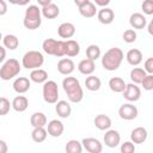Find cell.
<instances>
[{"mask_svg":"<svg viewBox=\"0 0 153 153\" xmlns=\"http://www.w3.org/2000/svg\"><path fill=\"white\" fill-rule=\"evenodd\" d=\"M63 91L67 94V98L71 103H80L84 98V91L80 85V81L74 76H66L62 80Z\"/></svg>","mask_w":153,"mask_h":153,"instance_id":"1","label":"cell"},{"mask_svg":"<svg viewBox=\"0 0 153 153\" xmlns=\"http://www.w3.org/2000/svg\"><path fill=\"white\" fill-rule=\"evenodd\" d=\"M123 59H124V54H123L122 49L114 47V48H110L108 51H105V54L103 55L102 66L106 71H110V72L116 71L121 66Z\"/></svg>","mask_w":153,"mask_h":153,"instance_id":"2","label":"cell"},{"mask_svg":"<svg viewBox=\"0 0 153 153\" xmlns=\"http://www.w3.org/2000/svg\"><path fill=\"white\" fill-rule=\"evenodd\" d=\"M23 24L27 30H36L42 24V13L41 8L37 5H30L25 10Z\"/></svg>","mask_w":153,"mask_h":153,"instance_id":"3","label":"cell"},{"mask_svg":"<svg viewBox=\"0 0 153 153\" xmlns=\"http://www.w3.org/2000/svg\"><path fill=\"white\" fill-rule=\"evenodd\" d=\"M44 63V56L38 50H29L23 55L22 59V67L26 69H36L42 67Z\"/></svg>","mask_w":153,"mask_h":153,"instance_id":"4","label":"cell"},{"mask_svg":"<svg viewBox=\"0 0 153 153\" xmlns=\"http://www.w3.org/2000/svg\"><path fill=\"white\" fill-rule=\"evenodd\" d=\"M20 71H22V66L19 61L16 59H8L2 63L0 68V78L5 81L11 80L16 78L20 73Z\"/></svg>","mask_w":153,"mask_h":153,"instance_id":"5","label":"cell"},{"mask_svg":"<svg viewBox=\"0 0 153 153\" xmlns=\"http://www.w3.org/2000/svg\"><path fill=\"white\" fill-rule=\"evenodd\" d=\"M42 96L45 103L55 104L59 99V87L54 80H47L43 82L42 87Z\"/></svg>","mask_w":153,"mask_h":153,"instance_id":"6","label":"cell"},{"mask_svg":"<svg viewBox=\"0 0 153 153\" xmlns=\"http://www.w3.org/2000/svg\"><path fill=\"white\" fill-rule=\"evenodd\" d=\"M139 115L137 108L131 103H124L118 109V116L124 121H131Z\"/></svg>","mask_w":153,"mask_h":153,"instance_id":"7","label":"cell"},{"mask_svg":"<svg viewBox=\"0 0 153 153\" xmlns=\"http://www.w3.org/2000/svg\"><path fill=\"white\" fill-rule=\"evenodd\" d=\"M122 93H123V98L130 103L137 102L141 98V90L137 86V84H134V82L126 84V88L123 90Z\"/></svg>","mask_w":153,"mask_h":153,"instance_id":"8","label":"cell"},{"mask_svg":"<svg viewBox=\"0 0 153 153\" xmlns=\"http://www.w3.org/2000/svg\"><path fill=\"white\" fill-rule=\"evenodd\" d=\"M103 140H104V143H105L106 147L115 148L121 142V135L115 129H108V130H105V134H104Z\"/></svg>","mask_w":153,"mask_h":153,"instance_id":"9","label":"cell"},{"mask_svg":"<svg viewBox=\"0 0 153 153\" xmlns=\"http://www.w3.org/2000/svg\"><path fill=\"white\" fill-rule=\"evenodd\" d=\"M82 148H85L90 153H100L103 151L102 142L96 137H85L81 141Z\"/></svg>","mask_w":153,"mask_h":153,"instance_id":"10","label":"cell"},{"mask_svg":"<svg viewBox=\"0 0 153 153\" xmlns=\"http://www.w3.org/2000/svg\"><path fill=\"white\" fill-rule=\"evenodd\" d=\"M63 130H65V126L59 120H51L49 123H47L48 135H50L53 137H60L63 134Z\"/></svg>","mask_w":153,"mask_h":153,"instance_id":"11","label":"cell"},{"mask_svg":"<svg viewBox=\"0 0 153 153\" xmlns=\"http://www.w3.org/2000/svg\"><path fill=\"white\" fill-rule=\"evenodd\" d=\"M13 90L18 93V94H23L26 93L30 90L31 86V80L26 76H18L14 81H13Z\"/></svg>","mask_w":153,"mask_h":153,"instance_id":"12","label":"cell"},{"mask_svg":"<svg viewBox=\"0 0 153 153\" xmlns=\"http://www.w3.org/2000/svg\"><path fill=\"white\" fill-rule=\"evenodd\" d=\"M147 137H148V131L143 127H136L130 133V140L133 143L141 145L147 140Z\"/></svg>","mask_w":153,"mask_h":153,"instance_id":"13","label":"cell"},{"mask_svg":"<svg viewBox=\"0 0 153 153\" xmlns=\"http://www.w3.org/2000/svg\"><path fill=\"white\" fill-rule=\"evenodd\" d=\"M97 19L99 20V23L102 24H105V25H109L114 22L115 19V13L111 8H109L108 6L106 7H102L98 12H97Z\"/></svg>","mask_w":153,"mask_h":153,"instance_id":"14","label":"cell"},{"mask_svg":"<svg viewBox=\"0 0 153 153\" xmlns=\"http://www.w3.org/2000/svg\"><path fill=\"white\" fill-rule=\"evenodd\" d=\"M129 24L133 29L135 30H141V29H145L146 25H147V19L146 17L142 14V13H139V12H135L133 13L130 17H129Z\"/></svg>","mask_w":153,"mask_h":153,"instance_id":"15","label":"cell"},{"mask_svg":"<svg viewBox=\"0 0 153 153\" xmlns=\"http://www.w3.org/2000/svg\"><path fill=\"white\" fill-rule=\"evenodd\" d=\"M75 69V63L71 59H61L57 62V71L62 75H69L74 72Z\"/></svg>","mask_w":153,"mask_h":153,"instance_id":"16","label":"cell"},{"mask_svg":"<svg viewBox=\"0 0 153 153\" xmlns=\"http://www.w3.org/2000/svg\"><path fill=\"white\" fill-rule=\"evenodd\" d=\"M57 33L61 38H72L75 35V26L72 23H62L60 24V26L57 27Z\"/></svg>","mask_w":153,"mask_h":153,"instance_id":"17","label":"cell"},{"mask_svg":"<svg viewBox=\"0 0 153 153\" xmlns=\"http://www.w3.org/2000/svg\"><path fill=\"white\" fill-rule=\"evenodd\" d=\"M55 111L61 118H68L72 114L71 104L67 100H57L55 103Z\"/></svg>","mask_w":153,"mask_h":153,"instance_id":"18","label":"cell"},{"mask_svg":"<svg viewBox=\"0 0 153 153\" xmlns=\"http://www.w3.org/2000/svg\"><path fill=\"white\" fill-rule=\"evenodd\" d=\"M126 60L130 66H139L142 62V53L140 49H130L126 54Z\"/></svg>","mask_w":153,"mask_h":153,"instance_id":"19","label":"cell"},{"mask_svg":"<svg viewBox=\"0 0 153 153\" xmlns=\"http://www.w3.org/2000/svg\"><path fill=\"white\" fill-rule=\"evenodd\" d=\"M96 69V63L93 60H90V59H84L81 60L79 63H78V71L84 74V75H90L94 72Z\"/></svg>","mask_w":153,"mask_h":153,"instance_id":"20","label":"cell"},{"mask_svg":"<svg viewBox=\"0 0 153 153\" xmlns=\"http://www.w3.org/2000/svg\"><path fill=\"white\" fill-rule=\"evenodd\" d=\"M11 106L17 112H24L29 106V99L25 96H16L11 102Z\"/></svg>","mask_w":153,"mask_h":153,"instance_id":"21","label":"cell"},{"mask_svg":"<svg viewBox=\"0 0 153 153\" xmlns=\"http://www.w3.org/2000/svg\"><path fill=\"white\" fill-rule=\"evenodd\" d=\"M41 13H42V16H43L44 18H47V19H55V18L59 17V14H60V8H59V6H57L56 4L50 2V4H48L47 6H43V7H42Z\"/></svg>","mask_w":153,"mask_h":153,"instance_id":"22","label":"cell"},{"mask_svg":"<svg viewBox=\"0 0 153 153\" xmlns=\"http://www.w3.org/2000/svg\"><path fill=\"white\" fill-rule=\"evenodd\" d=\"M93 123H94L97 129H99V130H108L111 127V118L108 115L100 114V115H97L94 117Z\"/></svg>","mask_w":153,"mask_h":153,"instance_id":"23","label":"cell"},{"mask_svg":"<svg viewBox=\"0 0 153 153\" xmlns=\"http://www.w3.org/2000/svg\"><path fill=\"white\" fill-rule=\"evenodd\" d=\"M30 80L33 81V82H36V84H43L44 81L48 80V73H47V71H44L42 68L31 69Z\"/></svg>","mask_w":153,"mask_h":153,"instance_id":"24","label":"cell"},{"mask_svg":"<svg viewBox=\"0 0 153 153\" xmlns=\"http://www.w3.org/2000/svg\"><path fill=\"white\" fill-rule=\"evenodd\" d=\"M109 87L112 92L115 93H122L123 90L126 88V82L120 76H112L110 80H109Z\"/></svg>","mask_w":153,"mask_h":153,"instance_id":"25","label":"cell"},{"mask_svg":"<svg viewBox=\"0 0 153 153\" xmlns=\"http://www.w3.org/2000/svg\"><path fill=\"white\" fill-rule=\"evenodd\" d=\"M79 13L84 17V18H93L97 14V8L96 5L91 1H88L87 4L82 5L79 7Z\"/></svg>","mask_w":153,"mask_h":153,"instance_id":"26","label":"cell"},{"mask_svg":"<svg viewBox=\"0 0 153 153\" xmlns=\"http://www.w3.org/2000/svg\"><path fill=\"white\" fill-rule=\"evenodd\" d=\"M66 42V56L68 57H74L79 55L80 53V45L74 39H67Z\"/></svg>","mask_w":153,"mask_h":153,"instance_id":"27","label":"cell"},{"mask_svg":"<svg viewBox=\"0 0 153 153\" xmlns=\"http://www.w3.org/2000/svg\"><path fill=\"white\" fill-rule=\"evenodd\" d=\"M30 123L31 126L35 128V127H45L47 123H48V120H47V116L43 114V112H33L30 117Z\"/></svg>","mask_w":153,"mask_h":153,"instance_id":"28","label":"cell"},{"mask_svg":"<svg viewBox=\"0 0 153 153\" xmlns=\"http://www.w3.org/2000/svg\"><path fill=\"white\" fill-rule=\"evenodd\" d=\"M85 86H86V88H87L88 91L94 92V91H98V90L100 88L102 81H100V79H99L98 76H96V75H93V74H90V75L85 79Z\"/></svg>","mask_w":153,"mask_h":153,"instance_id":"29","label":"cell"},{"mask_svg":"<svg viewBox=\"0 0 153 153\" xmlns=\"http://www.w3.org/2000/svg\"><path fill=\"white\" fill-rule=\"evenodd\" d=\"M2 43H4V47L8 50H16L19 45V39L16 35H6L2 37Z\"/></svg>","mask_w":153,"mask_h":153,"instance_id":"30","label":"cell"},{"mask_svg":"<svg viewBox=\"0 0 153 153\" xmlns=\"http://www.w3.org/2000/svg\"><path fill=\"white\" fill-rule=\"evenodd\" d=\"M42 48H43V51L45 54L55 56L56 48H57V39H54V38H47V39H44L43 43H42Z\"/></svg>","mask_w":153,"mask_h":153,"instance_id":"31","label":"cell"},{"mask_svg":"<svg viewBox=\"0 0 153 153\" xmlns=\"http://www.w3.org/2000/svg\"><path fill=\"white\" fill-rule=\"evenodd\" d=\"M47 136H48V131H47V129L44 127H35L32 133H31L32 140L35 142H37V143L43 142L47 139Z\"/></svg>","mask_w":153,"mask_h":153,"instance_id":"32","label":"cell"},{"mask_svg":"<svg viewBox=\"0 0 153 153\" xmlns=\"http://www.w3.org/2000/svg\"><path fill=\"white\" fill-rule=\"evenodd\" d=\"M147 73L145 72L143 68H140V67H134L131 71H130V80L131 82L134 84H140L142 81V79L145 78Z\"/></svg>","mask_w":153,"mask_h":153,"instance_id":"33","label":"cell"},{"mask_svg":"<svg viewBox=\"0 0 153 153\" xmlns=\"http://www.w3.org/2000/svg\"><path fill=\"white\" fill-rule=\"evenodd\" d=\"M65 151L67 153H81L82 152V145H81L80 141L73 139V140H69L66 143Z\"/></svg>","mask_w":153,"mask_h":153,"instance_id":"34","label":"cell"},{"mask_svg":"<svg viewBox=\"0 0 153 153\" xmlns=\"http://www.w3.org/2000/svg\"><path fill=\"white\" fill-rule=\"evenodd\" d=\"M86 56L87 59L93 60V61L98 60L100 57V48L97 44H90L86 48Z\"/></svg>","mask_w":153,"mask_h":153,"instance_id":"35","label":"cell"},{"mask_svg":"<svg viewBox=\"0 0 153 153\" xmlns=\"http://www.w3.org/2000/svg\"><path fill=\"white\" fill-rule=\"evenodd\" d=\"M136 37H137V35H136V31L134 29H128L122 35V38H123V41L126 43H133V42H135L136 41Z\"/></svg>","mask_w":153,"mask_h":153,"instance_id":"36","label":"cell"},{"mask_svg":"<svg viewBox=\"0 0 153 153\" xmlns=\"http://www.w3.org/2000/svg\"><path fill=\"white\" fill-rule=\"evenodd\" d=\"M11 103L7 98L5 97H0V116H5L10 112V109H11Z\"/></svg>","mask_w":153,"mask_h":153,"instance_id":"37","label":"cell"},{"mask_svg":"<svg viewBox=\"0 0 153 153\" xmlns=\"http://www.w3.org/2000/svg\"><path fill=\"white\" fill-rule=\"evenodd\" d=\"M140 84L143 86V90L146 91L153 90V74H146Z\"/></svg>","mask_w":153,"mask_h":153,"instance_id":"38","label":"cell"},{"mask_svg":"<svg viewBox=\"0 0 153 153\" xmlns=\"http://www.w3.org/2000/svg\"><path fill=\"white\" fill-rule=\"evenodd\" d=\"M141 8L146 16L153 14V0H143V2L141 4Z\"/></svg>","mask_w":153,"mask_h":153,"instance_id":"39","label":"cell"},{"mask_svg":"<svg viewBox=\"0 0 153 153\" xmlns=\"http://www.w3.org/2000/svg\"><path fill=\"white\" fill-rule=\"evenodd\" d=\"M65 55H66V42L62 41V39H59L57 41V48H56L55 56L56 57H62Z\"/></svg>","mask_w":153,"mask_h":153,"instance_id":"40","label":"cell"},{"mask_svg":"<svg viewBox=\"0 0 153 153\" xmlns=\"http://www.w3.org/2000/svg\"><path fill=\"white\" fill-rule=\"evenodd\" d=\"M121 152L122 153H133V152H135V145L131 141H126L121 145Z\"/></svg>","mask_w":153,"mask_h":153,"instance_id":"41","label":"cell"},{"mask_svg":"<svg viewBox=\"0 0 153 153\" xmlns=\"http://www.w3.org/2000/svg\"><path fill=\"white\" fill-rule=\"evenodd\" d=\"M143 69L147 74H153V57H148L143 63Z\"/></svg>","mask_w":153,"mask_h":153,"instance_id":"42","label":"cell"},{"mask_svg":"<svg viewBox=\"0 0 153 153\" xmlns=\"http://www.w3.org/2000/svg\"><path fill=\"white\" fill-rule=\"evenodd\" d=\"M7 13V4L5 0H0V16H5Z\"/></svg>","mask_w":153,"mask_h":153,"instance_id":"43","label":"cell"},{"mask_svg":"<svg viewBox=\"0 0 153 153\" xmlns=\"http://www.w3.org/2000/svg\"><path fill=\"white\" fill-rule=\"evenodd\" d=\"M12 5H19V6H25L30 2V0H7Z\"/></svg>","mask_w":153,"mask_h":153,"instance_id":"44","label":"cell"},{"mask_svg":"<svg viewBox=\"0 0 153 153\" xmlns=\"http://www.w3.org/2000/svg\"><path fill=\"white\" fill-rule=\"evenodd\" d=\"M111 0H93V4L99 6V7H106L110 4Z\"/></svg>","mask_w":153,"mask_h":153,"instance_id":"45","label":"cell"},{"mask_svg":"<svg viewBox=\"0 0 153 153\" xmlns=\"http://www.w3.org/2000/svg\"><path fill=\"white\" fill-rule=\"evenodd\" d=\"M6 59V48L0 45V63H2Z\"/></svg>","mask_w":153,"mask_h":153,"instance_id":"46","label":"cell"},{"mask_svg":"<svg viewBox=\"0 0 153 153\" xmlns=\"http://www.w3.org/2000/svg\"><path fill=\"white\" fill-rule=\"evenodd\" d=\"M7 151H8L7 143L4 140H0V153H6Z\"/></svg>","mask_w":153,"mask_h":153,"instance_id":"47","label":"cell"},{"mask_svg":"<svg viewBox=\"0 0 153 153\" xmlns=\"http://www.w3.org/2000/svg\"><path fill=\"white\" fill-rule=\"evenodd\" d=\"M73 1H74V4H75L78 7H80V6L85 5V4H87L90 0H73Z\"/></svg>","mask_w":153,"mask_h":153,"instance_id":"48","label":"cell"},{"mask_svg":"<svg viewBox=\"0 0 153 153\" xmlns=\"http://www.w3.org/2000/svg\"><path fill=\"white\" fill-rule=\"evenodd\" d=\"M37 2H38V5L39 6H47L48 4H50L51 2V0H37Z\"/></svg>","mask_w":153,"mask_h":153,"instance_id":"49","label":"cell"},{"mask_svg":"<svg viewBox=\"0 0 153 153\" xmlns=\"http://www.w3.org/2000/svg\"><path fill=\"white\" fill-rule=\"evenodd\" d=\"M152 26H153V23L152 22H149L148 23V32H149V35H152L153 32H152Z\"/></svg>","mask_w":153,"mask_h":153,"instance_id":"50","label":"cell"},{"mask_svg":"<svg viewBox=\"0 0 153 153\" xmlns=\"http://www.w3.org/2000/svg\"><path fill=\"white\" fill-rule=\"evenodd\" d=\"M0 41H2V35H1V32H0Z\"/></svg>","mask_w":153,"mask_h":153,"instance_id":"51","label":"cell"}]
</instances>
